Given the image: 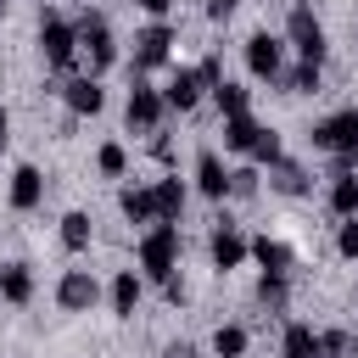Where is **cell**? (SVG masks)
Instances as JSON below:
<instances>
[{
    "mask_svg": "<svg viewBox=\"0 0 358 358\" xmlns=\"http://www.w3.org/2000/svg\"><path fill=\"white\" fill-rule=\"evenodd\" d=\"M168 358H196V347H190V341H173V347H168Z\"/></svg>",
    "mask_w": 358,
    "mask_h": 358,
    "instance_id": "obj_37",
    "label": "cell"
},
{
    "mask_svg": "<svg viewBox=\"0 0 358 358\" xmlns=\"http://www.w3.org/2000/svg\"><path fill=\"white\" fill-rule=\"evenodd\" d=\"M196 185H201V196H213V201L229 196V168L218 162V151H201V157H196Z\"/></svg>",
    "mask_w": 358,
    "mask_h": 358,
    "instance_id": "obj_14",
    "label": "cell"
},
{
    "mask_svg": "<svg viewBox=\"0 0 358 358\" xmlns=\"http://www.w3.org/2000/svg\"><path fill=\"white\" fill-rule=\"evenodd\" d=\"M201 78H196V67H179L173 78H168V90H162V101H168V112H196V101H201Z\"/></svg>",
    "mask_w": 358,
    "mask_h": 358,
    "instance_id": "obj_11",
    "label": "cell"
},
{
    "mask_svg": "<svg viewBox=\"0 0 358 358\" xmlns=\"http://www.w3.org/2000/svg\"><path fill=\"white\" fill-rule=\"evenodd\" d=\"M90 235H95L90 213H67V218H62V246H67V252H84V246H90Z\"/></svg>",
    "mask_w": 358,
    "mask_h": 358,
    "instance_id": "obj_25",
    "label": "cell"
},
{
    "mask_svg": "<svg viewBox=\"0 0 358 358\" xmlns=\"http://www.w3.org/2000/svg\"><path fill=\"white\" fill-rule=\"evenodd\" d=\"M168 45H173V28H168V22L140 28V34H134V78L151 73V67H162V62H168Z\"/></svg>",
    "mask_w": 358,
    "mask_h": 358,
    "instance_id": "obj_7",
    "label": "cell"
},
{
    "mask_svg": "<svg viewBox=\"0 0 358 358\" xmlns=\"http://www.w3.org/2000/svg\"><path fill=\"white\" fill-rule=\"evenodd\" d=\"M280 358H291V352H280Z\"/></svg>",
    "mask_w": 358,
    "mask_h": 358,
    "instance_id": "obj_42",
    "label": "cell"
},
{
    "mask_svg": "<svg viewBox=\"0 0 358 358\" xmlns=\"http://www.w3.org/2000/svg\"><path fill=\"white\" fill-rule=\"evenodd\" d=\"M252 157H257V162H274V157H285V151H280V134H274V129H257V140H252Z\"/></svg>",
    "mask_w": 358,
    "mask_h": 358,
    "instance_id": "obj_30",
    "label": "cell"
},
{
    "mask_svg": "<svg viewBox=\"0 0 358 358\" xmlns=\"http://www.w3.org/2000/svg\"><path fill=\"white\" fill-rule=\"evenodd\" d=\"M95 296H101V285H95V274H90V268H67V274H62V285H56V302H62L67 313H90V308H95Z\"/></svg>",
    "mask_w": 358,
    "mask_h": 358,
    "instance_id": "obj_9",
    "label": "cell"
},
{
    "mask_svg": "<svg viewBox=\"0 0 358 358\" xmlns=\"http://www.w3.org/2000/svg\"><path fill=\"white\" fill-rule=\"evenodd\" d=\"M134 308H140V280H134V268H123V274L112 280V313H123V319H129Z\"/></svg>",
    "mask_w": 358,
    "mask_h": 358,
    "instance_id": "obj_24",
    "label": "cell"
},
{
    "mask_svg": "<svg viewBox=\"0 0 358 358\" xmlns=\"http://www.w3.org/2000/svg\"><path fill=\"white\" fill-rule=\"evenodd\" d=\"M151 201H157V218L179 224V213H185V185H179V179H157V185H151Z\"/></svg>",
    "mask_w": 358,
    "mask_h": 358,
    "instance_id": "obj_19",
    "label": "cell"
},
{
    "mask_svg": "<svg viewBox=\"0 0 358 358\" xmlns=\"http://www.w3.org/2000/svg\"><path fill=\"white\" fill-rule=\"evenodd\" d=\"M246 252L268 268V274H291V246L285 241H274V235H257V241H246Z\"/></svg>",
    "mask_w": 358,
    "mask_h": 358,
    "instance_id": "obj_18",
    "label": "cell"
},
{
    "mask_svg": "<svg viewBox=\"0 0 358 358\" xmlns=\"http://www.w3.org/2000/svg\"><path fill=\"white\" fill-rule=\"evenodd\" d=\"M117 207H123V218H129V224H157V201H151V185H123Z\"/></svg>",
    "mask_w": 358,
    "mask_h": 358,
    "instance_id": "obj_17",
    "label": "cell"
},
{
    "mask_svg": "<svg viewBox=\"0 0 358 358\" xmlns=\"http://www.w3.org/2000/svg\"><path fill=\"white\" fill-rule=\"evenodd\" d=\"M196 78H201L207 90H213V84H224V62H218V56H207V62L196 67Z\"/></svg>",
    "mask_w": 358,
    "mask_h": 358,
    "instance_id": "obj_34",
    "label": "cell"
},
{
    "mask_svg": "<svg viewBox=\"0 0 358 358\" xmlns=\"http://www.w3.org/2000/svg\"><path fill=\"white\" fill-rule=\"evenodd\" d=\"M285 352L291 358H319V330L313 324H285Z\"/></svg>",
    "mask_w": 358,
    "mask_h": 358,
    "instance_id": "obj_27",
    "label": "cell"
},
{
    "mask_svg": "<svg viewBox=\"0 0 358 358\" xmlns=\"http://www.w3.org/2000/svg\"><path fill=\"white\" fill-rule=\"evenodd\" d=\"M330 213L336 218H358V179L352 173H330Z\"/></svg>",
    "mask_w": 358,
    "mask_h": 358,
    "instance_id": "obj_20",
    "label": "cell"
},
{
    "mask_svg": "<svg viewBox=\"0 0 358 358\" xmlns=\"http://www.w3.org/2000/svg\"><path fill=\"white\" fill-rule=\"evenodd\" d=\"M257 302H263L268 313H285V302H291V274H268V268H263V280H257Z\"/></svg>",
    "mask_w": 358,
    "mask_h": 358,
    "instance_id": "obj_22",
    "label": "cell"
},
{
    "mask_svg": "<svg viewBox=\"0 0 358 358\" xmlns=\"http://www.w3.org/2000/svg\"><path fill=\"white\" fill-rule=\"evenodd\" d=\"M213 101H218V112H224V117L246 112V90H241V84H213Z\"/></svg>",
    "mask_w": 358,
    "mask_h": 358,
    "instance_id": "obj_29",
    "label": "cell"
},
{
    "mask_svg": "<svg viewBox=\"0 0 358 358\" xmlns=\"http://www.w3.org/2000/svg\"><path fill=\"white\" fill-rule=\"evenodd\" d=\"M268 190H280V196H308V168L291 162V157H274V162H268Z\"/></svg>",
    "mask_w": 358,
    "mask_h": 358,
    "instance_id": "obj_15",
    "label": "cell"
},
{
    "mask_svg": "<svg viewBox=\"0 0 358 358\" xmlns=\"http://www.w3.org/2000/svg\"><path fill=\"white\" fill-rule=\"evenodd\" d=\"M285 39H291V50L302 56V62H324V22L313 17V6H291V17H285Z\"/></svg>",
    "mask_w": 358,
    "mask_h": 358,
    "instance_id": "obj_4",
    "label": "cell"
},
{
    "mask_svg": "<svg viewBox=\"0 0 358 358\" xmlns=\"http://www.w3.org/2000/svg\"><path fill=\"white\" fill-rule=\"evenodd\" d=\"M246 67H252V78H280L285 73V45L274 39V34H252L246 39Z\"/></svg>",
    "mask_w": 358,
    "mask_h": 358,
    "instance_id": "obj_8",
    "label": "cell"
},
{
    "mask_svg": "<svg viewBox=\"0 0 358 358\" xmlns=\"http://www.w3.org/2000/svg\"><path fill=\"white\" fill-rule=\"evenodd\" d=\"M274 84H285V95H313V90H319V62H296V67L280 73Z\"/></svg>",
    "mask_w": 358,
    "mask_h": 358,
    "instance_id": "obj_23",
    "label": "cell"
},
{
    "mask_svg": "<svg viewBox=\"0 0 358 358\" xmlns=\"http://www.w3.org/2000/svg\"><path fill=\"white\" fill-rule=\"evenodd\" d=\"M257 129H263V123H257L252 112H235V117H224V145H229V151H252Z\"/></svg>",
    "mask_w": 358,
    "mask_h": 358,
    "instance_id": "obj_21",
    "label": "cell"
},
{
    "mask_svg": "<svg viewBox=\"0 0 358 358\" xmlns=\"http://www.w3.org/2000/svg\"><path fill=\"white\" fill-rule=\"evenodd\" d=\"M162 296H168V302H185V280L168 274V280H162Z\"/></svg>",
    "mask_w": 358,
    "mask_h": 358,
    "instance_id": "obj_35",
    "label": "cell"
},
{
    "mask_svg": "<svg viewBox=\"0 0 358 358\" xmlns=\"http://www.w3.org/2000/svg\"><path fill=\"white\" fill-rule=\"evenodd\" d=\"M0 296H6L11 308L34 302V268H28V263H6V268H0Z\"/></svg>",
    "mask_w": 358,
    "mask_h": 358,
    "instance_id": "obj_16",
    "label": "cell"
},
{
    "mask_svg": "<svg viewBox=\"0 0 358 358\" xmlns=\"http://www.w3.org/2000/svg\"><path fill=\"white\" fill-rule=\"evenodd\" d=\"M313 145L319 151H358V106H341V112H330V117H319L313 123Z\"/></svg>",
    "mask_w": 358,
    "mask_h": 358,
    "instance_id": "obj_5",
    "label": "cell"
},
{
    "mask_svg": "<svg viewBox=\"0 0 358 358\" xmlns=\"http://www.w3.org/2000/svg\"><path fill=\"white\" fill-rule=\"evenodd\" d=\"M235 6H241V0H207V17H213V22H224Z\"/></svg>",
    "mask_w": 358,
    "mask_h": 358,
    "instance_id": "obj_36",
    "label": "cell"
},
{
    "mask_svg": "<svg viewBox=\"0 0 358 358\" xmlns=\"http://www.w3.org/2000/svg\"><path fill=\"white\" fill-rule=\"evenodd\" d=\"M140 268L162 285L173 268H179V224H168V218H157L145 235H140Z\"/></svg>",
    "mask_w": 358,
    "mask_h": 358,
    "instance_id": "obj_1",
    "label": "cell"
},
{
    "mask_svg": "<svg viewBox=\"0 0 358 358\" xmlns=\"http://www.w3.org/2000/svg\"><path fill=\"white\" fill-rule=\"evenodd\" d=\"M129 129L134 134H157L162 129V112H168V101H162V90H151L145 78H134V90H129Z\"/></svg>",
    "mask_w": 358,
    "mask_h": 358,
    "instance_id": "obj_6",
    "label": "cell"
},
{
    "mask_svg": "<svg viewBox=\"0 0 358 358\" xmlns=\"http://www.w3.org/2000/svg\"><path fill=\"white\" fill-rule=\"evenodd\" d=\"M39 201H45V173H39L34 162H22V168L11 173V207H17V213H34Z\"/></svg>",
    "mask_w": 358,
    "mask_h": 358,
    "instance_id": "obj_12",
    "label": "cell"
},
{
    "mask_svg": "<svg viewBox=\"0 0 358 358\" xmlns=\"http://www.w3.org/2000/svg\"><path fill=\"white\" fill-rule=\"evenodd\" d=\"M73 34H78V45L90 50V78L95 73H106L112 62H117V39H112V22H106V11H78V22H73Z\"/></svg>",
    "mask_w": 358,
    "mask_h": 358,
    "instance_id": "obj_2",
    "label": "cell"
},
{
    "mask_svg": "<svg viewBox=\"0 0 358 358\" xmlns=\"http://www.w3.org/2000/svg\"><path fill=\"white\" fill-rule=\"evenodd\" d=\"M0 17H6V0H0Z\"/></svg>",
    "mask_w": 358,
    "mask_h": 358,
    "instance_id": "obj_41",
    "label": "cell"
},
{
    "mask_svg": "<svg viewBox=\"0 0 358 358\" xmlns=\"http://www.w3.org/2000/svg\"><path fill=\"white\" fill-rule=\"evenodd\" d=\"M352 56H358V22H352Z\"/></svg>",
    "mask_w": 358,
    "mask_h": 358,
    "instance_id": "obj_40",
    "label": "cell"
},
{
    "mask_svg": "<svg viewBox=\"0 0 358 358\" xmlns=\"http://www.w3.org/2000/svg\"><path fill=\"white\" fill-rule=\"evenodd\" d=\"M319 358H358V336L352 330H324L319 336Z\"/></svg>",
    "mask_w": 358,
    "mask_h": 358,
    "instance_id": "obj_28",
    "label": "cell"
},
{
    "mask_svg": "<svg viewBox=\"0 0 358 358\" xmlns=\"http://www.w3.org/2000/svg\"><path fill=\"white\" fill-rule=\"evenodd\" d=\"M95 162H101V173H123V168H129V151L112 140V145H101V151H95Z\"/></svg>",
    "mask_w": 358,
    "mask_h": 358,
    "instance_id": "obj_31",
    "label": "cell"
},
{
    "mask_svg": "<svg viewBox=\"0 0 358 358\" xmlns=\"http://www.w3.org/2000/svg\"><path fill=\"white\" fill-rule=\"evenodd\" d=\"M207 252H213V268H241L246 263V235L229 224V218H218V229H213V241H207Z\"/></svg>",
    "mask_w": 358,
    "mask_h": 358,
    "instance_id": "obj_10",
    "label": "cell"
},
{
    "mask_svg": "<svg viewBox=\"0 0 358 358\" xmlns=\"http://www.w3.org/2000/svg\"><path fill=\"white\" fill-rule=\"evenodd\" d=\"M39 50H45V62H50L56 73H67L73 56H78V34H73V22H62L50 6L39 11Z\"/></svg>",
    "mask_w": 358,
    "mask_h": 358,
    "instance_id": "obj_3",
    "label": "cell"
},
{
    "mask_svg": "<svg viewBox=\"0 0 358 358\" xmlns=\"http://www.w3.org/2000/svg\"><path fill=\"white\" fill-rule=\"evenodd\" d=\"M6 140H11V117H6V106H0V151H6Z\"/></svg>",
    "mask_w": 358,
    "mask_h": 358,
    "instance_id": "obj_38",
    "label": "cell"
},
{
    "mask_svg": "<svg viewBox=\"0 0 358 358\" xmlns=\"http://www.w3.org/2000/svg\"><path fill=\"white\" fill-rule=\"evenodd\" d=\"M246 341H252L246 324H218V330H213V352H218V358H241Z\"/></svg>",
    "mask_w": 358,
    "mask_h": 358,
    "instance_id": "obj_26",
    "label": "cell"
},
{
    "mask_svg": "<svg viewBox=\"0 0 358 358\" xmlns=\"http://www.w3.org/2000/svg\"><path fill=\"white\" fill-rule=\"evenodd\" d=\"M140 6H145V11H151V17H162V11H168V6H173V0H140Z\"/></svg>",
    "mask_w": 358,
    "mask_h": 358,
    "instance_id": "obj_39",
    "label": "cell"
},
{
    "mask_svg": "<svg viewBox=\"0 0 358 358\" xmlns=\"http://www.w3.org/2000/svg\"><path fill=\"white\" fill-rule=\"evenodd\" d=\"M62 95H67V112H73V117H95V112L106 106V90H101L95 78H73V84H62Z\"/></svg>",
    "mask_w": 358,
    "mask_h": 358,
    "instance_id": "obj_13",
    "label": "cell"
},
{
    "mask_svg": "<svg viewBox=\"0 0 358 358\" xmlns=\"http://www.w3.org/2000/svg\"><path fill=\"white\" fill-rule=\"evenodd\" d=\"M229 196H241V201L257 196V168H235V173H229Z\"/></svg>",
    "mask_w": 358,
    "mask_h": 358,
    "instance_id": "obj_33",
    "label": "cell"
},
{
    "mask_svg": "<svg viewBox=\"0 0 358 358\" xmlns=\"http://www.w3.org/2000/svg\"><path fill=\"white\" fill-rule=\"evenodd\" d=\"M336 252L358 263V218H341V229H336Z\"/></svg>",
    "mask_w": 358,
    "mask_h": 358,
    "instance_id": "obj_32",
    "label": "cell"
}]
</instances>
